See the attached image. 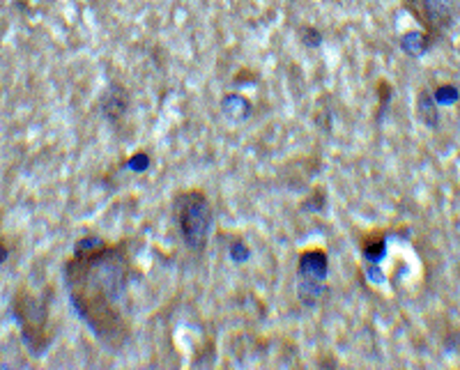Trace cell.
Wrapping results in <instances>:
<instances>
[{"label": "cell", "mask_w": 460, "mask_h": 370, "mask_svg": "<svg viewBox=\"0 0 460 370\" xmlns=\"http://www.w3.org/2000/svg\"><path fill=\"white\" fill-rule=\"evenodd\" d=\"M129 111V92L120 83H111L106 92L102 95V113L109 122H120L125 113Z\"/></svg>", "instance_id": "8992f818"}, {"label": "cell", "mask_w": 460, "mask_h": 370, "mask_svg": "<svg viewBox=\"0 0 460 370\" xmlns=\"http://www.w3.org/2000/svg\"><path fill=\"white\" fill-rule=\"evenodd\" d=\"M228 255H230V260H232V262L242 264V262H246L248 258H251V248H248L242 239H235V241H230Z\"/></svg>", "instance_id": "5bb4252c"}, {"label": "cell", "mask_w": 460, "mask_h": 370, "mask_svg": "<svg viewBox=\"0 0 460 370\" xmlns=\"http://www.w3.org/2000/svg\"><path fill=\"white\" fill-rule=\"evenodd\" d=\"M433 97L440 106H451L460 99V90L456 86H451V83H444V86H437L433 90Z\"/></svg>", "instance_id": "7c38bea8"}, {"label": "cell", "mask_w": 460, "mask_h": 370, "mask_svg": "<svg viewBox=\"0 0 460 370\" xmlns=\"http://www.w3.org/2000/svg\"><path fill=\"white\" fill-rule=\"evenodd\" d=\"M299 35H301V42H304V47H308V49H318V47H322V33L318 28H313V26H304L299 30Z\"/></svg>", "instance_id": "9a60e30c"}, {"label": "cell", "mask_w": 460, "mask_h": 370, "mask_svg": "<svg viewBox=\"0 0 460 370\" xmlns=\"http://www.w3.org/2000/svg\"><path fill=\"white\" fill-rule=\"evenodd\" d=\"M329 274V255L325 248H308L297 258V276L313 278V281H327Z\"/></svg>", "instance_id": "5b68a950"}, {"label": "cell", "mask_w": 460, "mask_h": 370, "mask_svg": "<svg viewBox=\"0 0 460 370\" xmlns=\"http://www.w3.org/2000/svg\"><path fill=\"white\" fill-rule=\"evenodd\" d=\"M366 271L371 274L368 278H371L373 283H384V274L378 269V264H375V262H366Z\"/></svg>", "instance_id": "ac0fdd59"}, {"label": "cell", "mask_w": 460, "mask_h": 370, "mask_svg": "<svg viewBox=\"0 0 460 370\" xmlns=\"http://www.w3.org/2000/svg\"><path fill=\"white\" fill-rule=\"evenodd\" d=\"M440 104L435 102V97L431 90H419L417 97V118L424 122L428 129H437L440 127Z\"/></svg>", "instance_id": "9c48e42d"}, {"label": "cell", "mask_w": 460, "mask_h": 370, "mask_svg": "<svg viewBox=\"0 0 460 370\" xmlns=\"http://www.w3.org/2000/svg\"><path fill=\"white\" fill-rule=\"evenodd\" d=\"M391 95H394V92H391V86H389V83H387V81H380V83H378V102H380V104H378V118H375V120H378V122H382V120H384V113L389 111Z\"/></svg>", "instance_id": "4fadbf2b"}, {"label": "cell", "mask_w": 460, "mask_h": 370, "mask_svg": "<svg viewBox=\"0 0 460 370\" xmlns=\"http://www.w3.org/2000/svg\"><path fill=\"white\" fill-rule=\"evenodd\" d=\"M327 294L325 281H313V278H301L297 276V299L301 306L315 308Z\"/></svg>", "instance_id": "52a82bcc"}, {"label": "cell", "mask_w": 460, "mask_h": 370, "mask_svg": "<svg viewBox=\"0 0 460 370\" xmlns=\"http://www.w3.org/2000/svg\"><path fill=\"white\" fill-rule=\"evenodd\" d=\"M7 258H10V248H7L3 241H0V264H3Z\"/></svg>", "instance_id": "d6986e66"}, {"label": "cell", "mask_w": 460, "mask_h": 370, "mask_svg": "<svg viewBox=\"0 0 460 370\" xmlns=\"http://www.w3.org/2000/svg\"><path fill=\"white\" fill-rule=\"evenodd\" d=\"M221 111L230 122H244V120L251 118L253 104L248 102L244 95L232 92V95H225L221 99Z\"/></svg>", "instance_id": "ba28073f"}, {"label": "cell", "mask_w": 460, "mask_h": 370, "mask_svg": "<svg viewBox=\"0 0 460 370\" xmlns=\"http://www.w3.org/2000/svg\"><path fill=\"white\" fill-rule=\"evenodd\" d=\"M134 274L127 244L86 235L63 264L65 288L79 320L97 341L120 350L129 338V285Z\"/></svg>", "instance_id": "6da1fadb"}, {"label": "cell", "mask_w": 460, "mask_h": 370, "mask_svg": "<svg viewBox=\"0 0 460 370\" xmlns=\"http://www.w3.org/2000/svg\"><path fill=\"white\" fill-rule=\"evenodd\" d=\"M403 7L410 12V17L417 19V24L433 42L440 40L454 24L456 0H403Z\"/></svg>", "instance_id": "277c9868"}, {"label": "cell", "mask_w": 460, "mask_h": 370, "mask_svg": "<svg viewBox=\"0 0 460 370\" xmlns=\"http://www.w3.org/2000/svg\"><path fill=\"white\" fill-rule=\"evenodd\" d=\"M433 44L435 42L424 33V30H421V33H405L401 37V49L407 53V56H412V58L426 56V53L431 51Z\"/></svg>", "instance_id": "30bf717a"}, {"label": "cell", "mask_w": 460, "mask_h": 370, "mask_svg": "<svg viewBox=\"0 0 460 370\" xmlns=\"http://www.w3.org/2000/svg\"><path fill=\"white\" fill-rule=\"evenodd\" d=\"M173 214H175L180 237L191 253H203L212 235L214 211L207 193L200 188H182L173 195Z\"/></svg>", "instance_id": "7a4b0ae2"}, {"label": "cell", "mask_w": 460, "mask_h": 370, "mask_svg": "<svg viewBox=\"0 0 460 370\" xmlns=\"http://www.w3.org/2000/svg\"><path fill=\"white\" fill-rule=\"evenodd\" d=\"M361 255H364L366 262H375V264L384 260V255H387V235L380 232V235L361 241Z\"/></svg>", "instance_id": "8fae6325"}, {"label": "cell", "mask_w": 460, "mask_h": 370, "mask_svg": "<svg viewBox=\"0 0 460 370\" xmlns=\"http://www.w3.org/2000/svg\"><path fill=\"white\" fill-rule=\"evenodd\" d=\"M150 166H152V159H150V154L148 152H138V154H134L129 161H127V168L129 170H134V172H143V170H148Z\"/></svg>", "instance_id": "e0dca14e"}, {"label": "cell", "mask_w": 460, "mask_h": 370, "mask_svg": "<svg viewBox=\"0 0 460 370\" xmlns=\"http://www.w3.org/2000/svg\"><path fill=\"white\" fill-rule=\"evenodd\" d=\"M301 209L304 211H322L325 209V191H322V188H315V191L304 200Z\"/></svg>", "instance_id": "2e32d148"}, {"label": "cell", "mask_w": 460, "mask_h": 370, "mask_svg": "<svg viewBox=\"0 0 460 370\" xmlns=\"http://www.w3.org/2000/svg\"><path fill=\"white\" fill-rule=\"evenodd\" d=\"M14 320L19 322L24 343L35 357H42L51 345V327H49V308L47 301L35 297L33 292L21 288L12 299Z\"/></svg>", "instance_id": "3957f363"}]
</instances>
